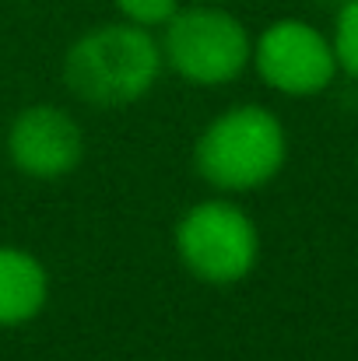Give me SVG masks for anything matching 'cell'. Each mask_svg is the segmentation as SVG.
I'll return each instance as SVG.
<instances>
[{
    "label": "cell",
    "mask_w": 358,
    "mask_h": 361,
    "mask_svg": "<svg viewBox=\"0 0 358 361\" xmlns=\"http://www.w3.org/2000/svg\"><path fill=\"white\" fill-rule=\"evenodd\" d=\"M162 63V46L151 28L113 21L85 32L67 49L64 78L81 102L95 109H123L155 88Z\"/></svg>",
    "instance_id": "6da1fadb"
},
{
    "label": "cell",
    "mask_w": 358,
    "mask_h": 361,
    "mask_svg": "<svg viewBox=\"0 0 358 361\" xmlns=\"http://www.w3.org/2000/svg\"><path fill=\"white\" fill-rule=\"evenodd\" d=\"M288 158L281 120L263 106H236L204 126L193 147L201 179L222 193H249L267 186Z\"/></svg>",
    "instance_id": "7a4b0ae2"
},
{
    "label": "cell",
    "mask_w": 358,
    "mask_h": 361,
    "mask_svg": "<svg viewBox=\"0 0 358 361\" xmlns=\"http://www.w3.org/2000/svg\"><path fill=\"white\" fill-rule=\"evenodd\" d=\"M162 28H165V39L158 42L162 60L190 85L218 88L236 81L249 67L253 39L236 14L222 7L211 4L183 7Z\"/></svg>",
    "instance_id": "3957f363"
},
{
    "label": "cell",
    "mask_w": 358,
    "mask_h": 361,
    "mask_svg": "<svg viewBox=\"0 0 358 361\" xmlns=\"http://www.w3.org/2000/svg\"><path fill=\"white\" fill-rule=\"evenodd\" d=\"M176 252L197 281L236 284L256 267L260 235L239 204L201 200L176 225Z\"/></svg>",
    "instance_id": "277c9868"
},
{
    "label": "cell",
    "mask_w": 358,
    "mask_h": 361,
    "mask_svg": "<svg viewBox=\"0 0 358 361\" xmlns=\"http://www.w3.org/2000/svg\"><path fill=\"white\" fill-rule=\"evenodd\" d=\"M249 63L256 67L267 88L292 99L320 95L323 88H330L334 74L341 71L334 56V42L316 25L299 18H281L267 25L253 42Z\"/></svg>",
    "instance_id": "5b68a950"
},
{
    "label": "cell",
    "mask_w": 358,
    "mask_h": 361,
    "mask_svg": "<svg viewBox=\"0 0 358 361\" xmlns=\"http://www.w3.org/2000/svg\"><path fill=\"white\" fill-rule=\"evenodd\" d=\"M7 154L32 179H60L85 158V133L60 106H28L7 130Z\"/></svg>",
    "instance_id": "8992f818"
},
{
    "label": "cell",
    "mask_w": 358,
    "mask_h": 361,
    "mask_svg": "<svg viewBox=\"0 0 358 361\" xmlns=\"http://www.w3.org/2000/svg\"><path fill=\"white\" fill-rule=\"evenodd\" d=\"M49 277L46 267L25 252L0 245V326H21L46 309Z\"/></svg>",
    "instance_id": "52a82bcc"
},
{
    "label": "cell",
    "mask_w": 358,
    "mask_h": 361,
    "mask_svg": "<svg viewBox=\"0 0 358 361\" xmlns=\"http://www.w3.org/2000/svg\"><path fill=\"white\" fill-rule=\"evenodd\" d=\"M334 56L338 67L358 81V0H345L338 11V25H334Z\"/></svg>",
    "instance_id": "ba28073f"
},
{
    "label": "cell",
    "mask_w": 358,
    "mask_h": 361,
    "mask_svg": "<svg viewBox=\"0 0 358 361\" xmlns=\"http://www.w3.org/2000/svg\"><path fill=\"white\" fill-rule=\"evenodd\" d=\"M117 11L123 14V21H130V25L162 28L179 11V0H117Z\"/></svg>",
    "instance_id": "9c48e42d"
},
{
    "label": "cell",
    "mask_w": 358,
    "mask_h": 361,
    "mask_svg": "<svg viewBox=\"0 0 358 361\" xmlns=\"http://www.w3.org/2000/svg\"><path fill=\"white\" fill-rule=\"evenodd\" d=\"M201 4H211V0H201Z\"/></svg>",
    "instance_id": "30bf717a"
}]
</instances>
